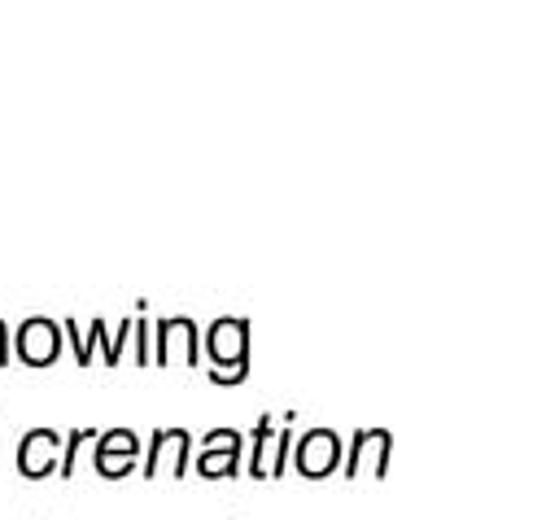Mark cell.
<instances>
[{
    "mask_svg": "<svg viewBox=\"0 0 559 520\" xmlns=\"http://www.w3.org/2000/svg\"><path fill=\"white\" fill-rule=\"evenodd\" d=\"M288 450H293V433H288V424L275 433V463H271V472L275 476H284V463H288Z\"/></svg>",
    "mask_w": 559,
    "mask_h": 520,
    "instance_id": "cell-12",
    "label": "cell"
},
{
    "mask_svg": "<svg viewBox=\"0 0 559 520\" xmlns=\"http://www.w3.org/2000/svg\"><path fill=\"white\" fill-rule=\"evenodd\" d=\"M197 472H201L205 481L236 476V472H240V433H231V428H210V433H205V450L197 454Z\"/></svg>",
    "mask_w": 559,
    "mask_h": 520,
    "instance_id": "cell-5",
    "label": "cell"
},
{
    "mask_svg": "<svg viewBox=\"0 0 559 520\" xmlns=\"http://www.w3.org/2000/svg\"><path fill=\"white\" fill-rule=\"evenodd\" d=\"M293 454V463H297V472L306 476V481H323V476H332L336 468H341V441H336V433L332 428H314V433H306L301 441H297V450H288Z\"/></svg>",
    "mask_w": 559,
    "mask_h": 520,
    "instance_id": "cell-3",
    "label": "cell"
},
{
    "mask_svg": "<svg viewBox=\"0 0 559 520\" xmlns=\"http://www.w3.org/2000/svg\"><path fill=\"white\" fill-rule=\"evenodd\" d=\"M87 437H92V433H87V428H74V433H70V437H66V454H61V459H57V472H61V476H66V481H70V476H74V450H79V446H83V441H87Z\"/></svg>",
    "mask_w": 559,
    "mask_h": 520,
    "instance_id": "cell-11",
    "label": "cell"
},
{
    "mask_svg": "<svg viewBox=\"0 0 559 520\" xmlns=\"http://www.w3.org/2000/svg\"><path fill=\"white\" fill-rule=\"evenodd\" d=\"M271 463H275V424H271V415H262V419H258V428H253L249 476H253V481H271V476H275V472H271Z\"/></svg>",
    "mask_w": 559,
    "mask_h": 520,
    "instance_id": "cell-10",
    "label": "cell"
},
{
    "mask_svg": "<svg viewBox=\"0 0 559 520\" xmlns=\"http://www.w3.org/2000/svg\"><path fill=\"white\" fill-rule=\"evenodd\" d=\"M17 472L26 481H39L48 472H57V433L52 428H31L17 446Z\"/></svg>",
    "mask_w": 559,
    "mask_h": 520,
    "instance_id": "cell-9",
    "label": "cell"
},
{
    "mask_svg": "<svg viewBox=\"0 0 559 520\" xmlns=\"http://www.w3.org/2000/svg\"><path fill=\"white\" fill-rule=\"evenodd\" d=\"M389 450H393L389 428H358L354 441H349V454H341V459H345V476H349V481H358V476L384 481V472H389Z\"/></svg>",
    "mask_w": 559,
    "mask_h": 520,
    "instance_id": "cell-2",
    "label": "cell"
},
{
    "mask_svg": "<svg viewBox=\"0 0 559 520\" xmlns=\"http://www.w3.org/2000/svg\"><path fill=\"white\" fill-rule=\"evenodd\" d=\"M13 350H17V358H22L26 367H48V363L61 354V328H57L52 319H44V315H31V319L17 328Z\"/></svg>",
    "mask_w": 559,
    "mask_h": 520,
    "instance_id": "cell-4",
    "label": "cell"
},
{
    "mask_svg": "<svg viewBox=\"0 0 559 520\" xmlns=\"http://www.w3.org/2000/svg\"><path fill=\"white\" fill-rule=\"evenodd\" d=\"M210 354V380L214 385H240L245 371H249V319L240 315H223L205 328V345Z\"/></svg>",
    "mask_w": 559,
    "mask_h": 520,
    "instance_id": "cell-1",
    "label": "cell"
},
{
    "mask_svg": "<svg viewBox=\"0 0 559 520\" xmlns=\"http://www.w3.org/2000/svg\"><path fill=\"white\" fill-rule=\"evenodd\" d=\"M175 350H183V358H188V363H197V358H201L197 323H192L188 315H170V319H162V323H157V350H153L148 358L162 367V363H170V354H175Z\"/></svg>",
    "mask_w": 559,
    "mask_h": 520,
    "instance_id": "cell-8",
    "label": "cell"
},
{
    "mask_svg": "<svg viewBox=\"0 0 559 520\" xmlns=\"http://www.w3.org/2000/svg\"><path fill=\"white\" fill-rule=\"evenodd\" d=\"M131 332H135V363H140V367L153 363V358H148V323H144V319H131Z\"/></svg>",
    "mask_w": 559,
    "mask_h": 520,
    "instance_id": "cell-13",
    "label": "cell"
},
{
    "mask_svg": "<svg viewBox=\"0 0 559 520\" xmlns=\"http://www.w3.org/2000/svg\"><path fill=\"white\" fill-rule=\"evenodd\" d=\"M188 450H192V437L183 428H157L153 446H148V459H144V476H157L162 463L170 459V476L179 481L188 472Z\"/></svg>",
    "mask_w": 559,
    "mask_h": 520,
    "instance_id": "cell-7",
    "label": "cell"
},
{
    "mask_svg": "<svg viewBox=\"0 0 559 520\" xmlns=\"http://www.w3.org/2000/svg\"><path fill=\"white\" fill-rule=\"evenodd\" d=\"M135 454H140L135 433H127V428L100 433V441H96V472L109 476V481H118V476H127L135 468Z\"/></svg>",
    "mask_w": 559,
    "mask_h": 520,
    "instance_id": "cell-6",
    "label": "cell"
},
{
    "mask_svg": "<svg viewBox=\"0 0 559 520\" xmlns=\"http://www.w3.org/2000/svg\"><path fill=\"white\" fill-rule=\"evenodd\" d=\"M9 363V328H4V319H0V367Z\"/></svg>",
    "mask_w": 559,
    "mask_h": 520,
    "instance_id": "cell-14",
    "label": "cell"
}]
</instances>
